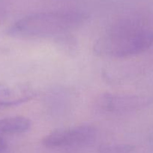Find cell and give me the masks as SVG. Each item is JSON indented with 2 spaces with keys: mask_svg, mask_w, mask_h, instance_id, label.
<instances>
[{
  "mask_svg": "<svg viewBox=\"0 0 153 153\" xmlns=\"http://www.w3.org/2000/svg\"><path fill=\"white\" fill-rule=\"evenodd\" d=\"M31 120L22 116L10 117L0 120V136L26 132L30 128Z\"/></svg>",
  "mask_w": 153,
  "mask_h": 153,
  "instance_id": "cell-6",
  "label": "cell"
},
{
  "mask_svg": "<svg viewBox=\"0 0 153 153\" xmlns=\"http://www.w3.org/2000/svg\"><path fill=\"white\" fill-rule=\"evenodd\" d=\"M153 45V31L134 23H121L110 28L94 44L96 54L124 58L142 53Z\"/></svg>",
  "mask_w": 153,
  "mask_h": 153,
  "instance_id": "cell-2",
  "label": "cell"
},
{
  "mask_svg": "<svg viewBox=\"0 0 153 153\" xmlns=\"http://www.w3.org/2000/svg\"><path fill=\"white\" fill-rule=\"evenodd\" d=\"M96 128L91 125H79L59 128L46 134L42 144L48 149H69L84 146L94 138Z\"/></svg>",
  "mask_w": 153,
  "mask_h": 153,
  "instance_id": "cell-3",
  "label": "cell"
},
{
  "mask_svg": "<svg viewBox=\"0 0 153 153\" xmlns=\"http://www.w3.org/2000/svg\"><path fill=\"white\" fill-rule=\"evenodd\" d=\"M7 149V143L2 137L0 136V153H4Z\"/></svg>",
  "mask_w": 153,
  "mask_h": 153,
  "instance_id": "cell-8",
  "label": "cell"
},
{
  "mask_svg": "<svg viewBox=\"0 0 153 153\" xmlns=\"http://www.w3.org/2000/svg\"><path fill=\"white\" fill-rule=\"evenodd\" d=\"M34 96V90L27 84H0V107L17 105L29 101Z\"/></svg>",
  "mask_w": 153,
  "mask_h": 153,
  "instance_id": "cell-5",
  "label": "cell"
},
{
  "mask_svg": "<svg viewBox=\"0 0 153 153\" xmlns=\"http://www.w3.org/2000/svg\"><path fill=\"white\" fill-rule=\"evenodd\" d=\"M152 103L153 98L148 96L105 94L98 98L95 105L104 113L121 114L140 110Z\"/></svg>",
  "mask_w": 153,
  "mask_h": 153,
  "instance_id": "cell-4",
  "label": "cell"
},
{
  "mask_svg": "<svg viewBox=\"0 0 153 153\" xmlns=\"http://www.w3.org/2000/svg\"><path fill=\"white\" fill-rule=\"evenodd\" d=\"M88 15L76 10H60L33 13L21 18L8 34L23 39H36L65 34L82 26Z\"/></svg>",
  "mask_w": 153,
  "mask_h": 153,
  "instance_id": "cell-1",
  "label": "cell"
},
{
  "mask_svg": "<svg viewBox=\"0 0 153 153\" xmlns=\"http://www.w3.org/2000/svg\"><path fill=\"white\" fill-rule=\"evenodd\" d=\"M134 146L124 143H109L100 146L98 149V153H131Z\"/></svg>",
  "mask_w": 153,
  "mask_h": 153,
  "instance_id": "cell-7",
  "label": "cell"
},
{
  "mask_svg": "<svg viewBox=\"0 0 153 153\" xmlns=\"http://www.w3.org/2000/svg\"><path fill=\"white\" fill-rule=\"evenodd\" d=\"M4 19V11H2V10H0V25L2 24V22H3Z\"/></svg>",
  "mask_w": 153,
  "mask_h": 153,
  "instance_id": "cell-9",
  "label": "cell"
}]
</instances>
